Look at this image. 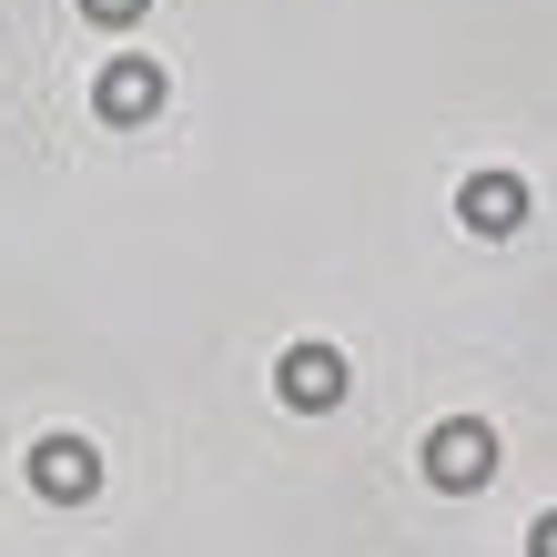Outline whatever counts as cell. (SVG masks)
<instances>
[{"mask_svg":"<svg viewBox=\"0 0 557 557\" xmlns=\"http://www.w3.org/2000/svg\"><path fill=\"white\" fill-rule=\"evenodd\" d=\"M528 557H557V517H537V537H528Z\"/></svg>","mask_w":557,"mask_h":557,"instance_id":"cell-7","label":"cell"},{"mask_svg":"<svg viewBox=\"0 0 557 557\" xmlns=\"http://www.w3.org/2000/svg\"><path fill=\"white\" fill-rule=\"evenodd\" d=\"M91 102H102V122H152L162 112V72H152V61H112Z\"/></svg>","mask_w":557,"mask_h":557,"instance_id":"cell-5","label":"cell"},{"mask_svg":"<svg viewBox=\"0 0 557 557\" xmlns=\"http://www.w3.org/2000/svg\"><path fill=\"white\" fill-rule=\"evenodd\" d=\"M456 213H467V234H517V213H528V183L517 173H476L456 193Z\"/></svg>","mask_w":557,"mask_h":557,"instance_id":"cell-4","label":"cell"},{"mask_svg":"<svg viewBox=\"0 0 557 557\" xmlns=\"http://www.w3.org/2000/svg\"><path fill=\"white\" fill-rule=\"evenodd\" d=\"M425 476H436V486H456V497H476V486L497 476V436H486L476 416H446L436 436H425Z\"/></svg>","mask_w":557,"mask_h":557,"instance_id":"cell-1","label":"cell"},{"mask_svg":"<svg viewBox=\"0 0 557 557\" xmlns=\"http://www.w3.org/2000/svg\"><path fill=\"white\" fill-rule=\"evenodd\" d=\"M30 486L61 497V507H82L91 486H102V476H91V446L82 436H41V446H30Z\"/></svg>","mask_w":557,"mask_h":557,"instance_id":"cell-3","label":"cell"},{"mask_svg":"<svg viewBox=\"0 0 557 557\" xmlns=\"http://www.w3.org/2000/svg\"><path fill=\"white\" fill-rule=\"evenodd\" d=\"M82 11H91V21H143L152 0H82Z\"/></svg>","mask_w":557,"mask_h":557,"instance_id":"cell-6","label":"cell"},{"mask_svg":"<svg viewBox=\"0 0 557 557\" xmlns=\"http://www.w3.org/2000/svg\"><path fill=\"white\" fill-rule=\"evenodd\" d=\"M274 385H284V406H305V416H324L345 396V355L335 345H294L284 366H274Z\"/></svg>","mask_w":557,"mask_h":557,"instance_id":"cell-2","label":"cell"}]
</instances>
